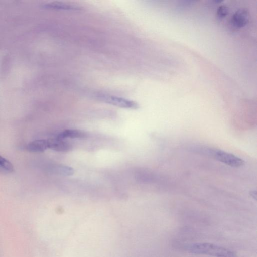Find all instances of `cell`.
<instances>
[{"instance_id":"1","label":"cell","mask_w":257,"mask_h":257,"mask_svg":"<svg viewBox=\"0 0 257 257\" xmlns=\"http://www.w3.org/2000/svg\"><path fill=\"white\" fill-rule=\"evenodd\" d=\"M186 249L195 254H204L214 257H236L234 252L210 243H195L187 245Z\"/></svg>"},{"instance_id":"2","label":"cell","mask_w":257,"mask_h":257,"mask_svg":"<svg viewBox=\"0 0 257 257\" xmlns=\"http://www.w3.org/2000/svg\"><path fill=\"white\" fill-rule=\"evenodd\" d=\"M207 156L232 167H240L244 164V161L241 158L217 149L210 148Z\"/></svg>"},{"instance_id":"3","label":"cell","mask_w":257,"mask_h":257,"mask_svg":"<svg viewBox=\"0 0 257 257\" xmlns=\"http://www.w3.org/2000/svg\"><path fill=\"white\" fill-rule=\"evenodd\" d=\"M95 97L101 102L120 108L132 109L139 108V105L136 102L119 96L98 93L95 95Z\"/></svg>"},{"instance_id":"4","label":"cell","mask_w":257,"mask_h":257,"mask_svg":"<svg viewBox=\"0 0 257 257\" xmlns=\"http://www.w3.org/2000/svg\"><path fill=\"white\" fill-rule=\"evenodd\" d=\"M232 25L235 28L244 27L248 22V14L245 9H239L232 16L231 20Z\"/></svg>"},{"instance_id":"5","label":"cell","mask_w":257,"mask_h":257,"mask_svg":"<svg viewBox=\"0 0 257 257\" xmlns=\"http://www.w3.org/2000/svg\"><path fill=\"white\" fill-rule=\"evenodd\" d=\"M48 143V149L59 152H67L71 148V145L68 142H65L63 140L59 139L57 138L49 139L47 140Z\"/></svg>"},{"instance_id":"6","label":"cell","mask_w":257,"mask_h":257,"mask_svg":"<svg viewBox=\"0 0 257 257\" xmlns=\"http://www.w3.org/2000/svg\"><path fill=\"white\" fill-rule=\"evenodd\" d=\"M48 149L47 140H36L29 143L26 146V149L29 152L34 153L42 152Z\"/></svg>"},{"instance_id":"7","label":"cell","mask_w":257,"mask_h":257,"mask_svg":"<svg viewBox=\"0 0 257 257\" xmlns=\"http://www.w3.org/2000/svg\"><path fill=\"white\" fill-rule=\"evenodd\" d=\"M45 9L58 10H75L79 9V7L72 4L60 2H53L46 3L43 6Z\"/></svg>"},{"instance_id":"8","label":"cell","mask_w":257,"mask_h":257,"mask_svg":"<svg viewBox=\"0 0 257 257\" xmlns=\"http://www.w3.org/2000/svg\"><path fill=\"white\" fill-rule=\"evenodd\" d=\"M86 136L84 131L79 130L67 129L58 134L56 138L63 140L65 138H83Z\"/></svg>"},{"instance_id":"9","label":"cell","mask_w":257,"mask_h":257,"mask_svg":"<svg viewBox=\"0 0 257 257\" xmlns=\"http://www.w3.org/2000/svg\"><path fill=\"white\" fill-rule=\"evenodd\" d=\"M14 171L12 164L7 159L0 155V173L7 174Z\"/></svg>"},{"instance_id":"10","label":"cell","mask_w":257,"mask_h":257,"mask_svg":"<svg viewBox=\"0 0 257 257\" xmlns=\"http://www.w3.org/2000/svg\"><path fill=\"white\" fill-rule=\"evenodd\" d=\"M55 171L57 174L64 176L72 175L74 173V170L72 168L65 165L56 167Z\"/></svg>"},{"instance_id":"11","label":"cell","mask_w":257,"mask_h":257,"mask_svg":"<svg viewBox=\"0 0 257 257\" xmlns=\"http://www.w3.org/2000/svg\"><path fill=\"white\" fill-rule=\"evenodd\" d=\"M228 10L225 6H221L219 7L217 11V15L219 18H224L228 14Z\"/></svg>"},{"instance_id":"12","label":"cell","mask_w":257,"mask_h":257,"mask_svg":"<svg viewBox=\"0 0 257 257\" xmlns=\"http://www.w3.org/2000/svg\"><path fill=\"white\" fill-rule=\"evenodd\" d=\"M250 195L252 196V198L256 199V191H252L250 193Z\"/></svg>"}]
</instances>
